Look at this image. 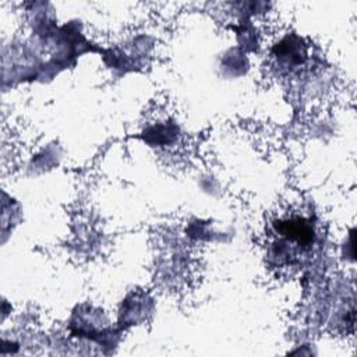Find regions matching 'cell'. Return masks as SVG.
<instances>
[{"label":"cell","mask_w":357,"mask_h":357,"mask_svg":"<svg viewBox=\"0 0 357 357\" xmlns=\"http://www.w3.org/2000/svg\"><path fill=\"white\" fill-rule=\"evenodd\" d=\"M272 226L278 237L269 247V257L279 266L293 265L317 244L318 231L310 216H283L275 220Z\"/></svg>","instance_id":"6da1fadb"},{"label":"cell","mask_w":357,"mask_h":357,"mask_svg":"<svg viewBox=\"0 0 357 357\" xmlns=\"http://www.w3.org/2000/svg\"><path fill=\"white\" fill-rule=\"evenodd\" d=\"M272 56L279 67L286 68L287 71L296 70L305 63L307 46L303 43L301 38L286 35L273 46Z\"/></svg>","instance_id":"7a4b0ae2"},{"label":"cell","mask_w":357,"mask_h":357,"mask_svg":"<svg viewBox=\"0 0 357 357\" xmlns=\"http://www.w3.org/2000/svg\"><path fill=\"white\" fill-rule=\"evenodd\" d=\"M145 132V139L151 145H170L174 141L176 134H178V128L173 126V123H158L151 126Z\"/></svg>","instance_id":"3957f363"}]
</instances>
